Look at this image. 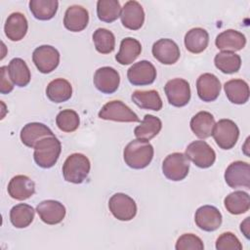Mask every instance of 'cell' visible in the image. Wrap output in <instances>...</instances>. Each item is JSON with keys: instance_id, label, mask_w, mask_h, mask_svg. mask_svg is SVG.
<instances>
[{"instance_id": "1", "label": "cell", "mask_w": 250, "mask_h": 250, "mask_svg": "<svg viewBox=\"0 0 250 250\" xmlns=\"http://www.w3.org/2000/svg\"><path fill=\"white\" fill-rule=\"evenodd\" d=\"M153 146L144 140H133L124 148L123 158L125 163L133 169H144L153 158Z\"/></svg>"}, {"instance_id": "2", "label": "cell", "mask_w": 250, "mask_h": 250, "mask_svg": "<svg viewBox=\"0 0 250 250\" xmlns=\"http://www.w3.org/2000/svg\"><path fill=\"white\" fill-rule=\"evenodd\" d=\"M62 145L61 142L53 136H48L40 140L34 146L33 158L35 163L41 168L53 167L61 154Z\"/></svg>"}, {"instance_id": "3", "label": "cell", "mask_w": 250, "mask_h": 250, "mask_svg": "<svg viewBox=\"0 0 250 250\" xmlns=\"http://www.w3.org/2000/svg\"><path fill=\"white\" fill-rule=\"evenodd\" d=\"M91 163L89 158L82 153H72L62 165V175L66 182L72 184L83 183L90 172Z\"/></svg>"}, {"instance_id": "4", "label": "cell", "mask_w": 250, "mask_h": 250, "mask_svg": "<svg viewBox=\"0 0 250 250\" xmlns=\"http://www.w3.org/2000/svg\"><path fill=\"white\" fill-rule=\"evenodd\" d=\"M212 136L220 148L230 149L238 140L239 129L232 120L220 119L214 126Z\"/></svg>"}, {"instance_id": "5", "label": "cell", "mask_w": 250, "mask_h": 250, "mask_svg": "<svg viewBox=\"0 0 250 250\" xmlns=\"http://www.w3.org/2000/svg\"><path fill=\"white\" fill-rule=\"evenodd\" d=\"M189 170V160L182 152H173L165 157L162 163L164 176L171 181L178 182L184 180Z\"/></svg>"}, {"instance_id": "6", "label": "cell", "mask_w": 250, "mask_h": 250, "mask_svg": "<svg viewBox=\"0 0 250 250\" xmlns=\"http://www.w3.org/2000/svg\"><path fill=\"white\" fill-rule=\"evenodd\" d=\"M98 115L104 120L116 122H140L138 115L123 102L117 100L106 103L101 108Z\"/></svg>"}, {"instance_id": "7", "label": "cell", "mask_w": 250, "mask_h": 250, "mask_svg": "<svg viewBox=\"0 0 250 250\" xmlns=\"http://www.w3.org/2000/svg\"><path fill=\"white\" fill-rule=\"evenodd\" d=\"M186 156L199 168H209L216 160L215 150L205 141H194L186 148Z\"/></svg>"}, {"instance_id": "8", "label": "cell", "mask_w": 250, "mask_h": 250, "mask_svg": "<svg viewBox=\"0 0 250 250\" xmlns=\"http://www.w3.org/2000/svg\"><path fill=\"white\" fill-rule=\"evenodd\" d=\"M108 208L111 214L119 221H131L137 214V204L129 195L117 192L108 200Z\"/></svg>"}, {"instance_id": "9", "label": "cell", "mask_w": 250, "mask_h": 250, "mask_svg": "<svg viewBox=\"0 0 250 250\" xmlns=\"http://www.w3.org/2000/svg\"><path fill=\"white\" fill-rule=\"evenodd\" d=\"M164 92L169 104L176 107L185 106L190 100L189 83L183 78L169 80L164 86Z\"/></svg>"}, {"instance_id": "10", "label": "cell", "mask_w": 250, "mask_h": 250, "mask_svg": "<svg viewBox=\"0 0 250 250\" xmlns=\"http://www.w3.org/2000/svg\"><path fill=\"white\" fill-rule=\"evenodd\" d=\"M32 61L41 73H50L60 63V53L51 45H42L33 51Z\"/></svg>"}, {"instance_id": "11", "label": "cell", "mask_w": 250, "mask_h": 250, "mask_svg": "<svg viewBox=\"0 0 250 250\" xmlns=\"http://www.w3.org/2000/svg\"><path fill=\"white\" fill-rule=\"evenodd\" d=\"M225 181L231 188H250V166L244 161L230 163L225 172Z\"/></svg>"}, {"instance_id": "12", "label": "cell", "mask_w": 250, "mask_h": 250, "mask_svg": "<svg viewBox=\"0 0 250 250\" xmlns=\"http://www.w3.org/2000/svg\"><path fill=\"white\" fill-rule=\"evenodd\" d=\"M127 78L134 86L150 85L156 78V69L150 62L140 61L129 67Z\"/></svg>"}, {"instance_id": "13", "label": "cell", "mask_w": 250, "mask_h": 250, "mask_svg": "<svg viewBox=\"0 0 250 250\" xmlns=\"http://www.w3.org/2000/svg\"><path fill=\"white\" fill-rule=\"evenodd\" d=\"M95 87L104 94L114 93L120 83V76L116 69L110 66H103L96 70L94 74Z\"/></svg>"}, {"instance_id": "14", "label": "cell", "mask_w": 250, "mask_h": 250, "mask_svg": "<svg viewBox=\"0 0 250 250\" xmlns=\"http://www.w3.org/2000/svg\"><path fill=\"white\" fill-rule=\"evenodd\" d=\"M153 57L163 64H174L180 59V48L175 41L168 38L157 40L151 49Z\"/></svg>"}, {"instance_id": "15", "label": "cell", "mask_w": 250, "mask_h": 250, "mask_svg": "<svg viewBox=\"0 0 250 250\" xmlns=\"http://www.w3.org/2000/svg\"><path fill=\"white\" fill-rule=\"evenodd\" d=\"M222 214L218 208L212 205H203L199 207L194 215L196 226L205 231H214L222 224Z\"/></svg>"}, {"instance_id": "16", "label": "cell", "mask_w": 250, "mask_h": 250, "mask_svg": "<svg viewBox=\"0 0 250 250\" xmlns=\"http://www.w3.org/2000/svg\"><path fill=\"white\" fill-rule=\"evenodd\" d=\"M36 212L38 213L41 221L47 225L60 224L66 214L63 204L53 199L41 201L36 207Z\"/></svg>"}, {"instance_id": "17", "label": "cell", "mask_w": 250, "mask_h": 250, "mask_svg": "<svg viewBox=\"0 0 250 250\" xmlns=\"http://www.w3.org/2000/svg\"><path fill=\"white\" fill-rule=\"evenodd\" d=\"M123 26L131 30L140 29L145 22V12L142 5L134 0L127 1L120 14Z\"/></svg>"}, {"instance_id": "18", "label": "cell", "mask_w": 250, "mask_h": 250, "mask_svg": "<svg viewBox=\"0 0 250 250\" xmlns=\"http://www.w3.org/2000/svg\"><path fill=\"white\" fill-rule=\"evenodd\" d=\"M196 90L199 99L203 102L215 101L221 92V82L219 78L212 73L201 74L196 81Z\"/></svg>"}, {"instance_id": "19", "label": "cell", "mask_w": 250, "mask_h": 250, "mask_svg": "<svg viewBox=\"0 0 250 250\" xmlns=\"http://www.w3.org/2000/svg\"><path fill=\"white\" fill-rule=\"evenodd\" d=\"M7 189L12 198L16 200H25L34 194L35 184L25 175H17L10 180Z\"/></svg>"}, {"instance_id": "20", "label": "cell", "mask_w": 250, "mask_h": 250, "mask_svg": "<svg viewBox=\"0 0 250 250\" xmlns=\"http://www.w3.org/2000/svg\"><path fill=\"white\" fill-rule=\"evenodd\" d=\"M89 22L88 11L80 5L69 6L63 18L64 27L72 32H79L86 28Z\"/></svg>"}, {"instance_id": "21", "label": "cell", "mask_w": 250, "mask_h": 250, "mask_svg": "<svg viewBox=\"0 0 250 250\" xmlns=\"http://www.w3.org/2000/svg\"><path fill=\"white\" fill-rule=\"evenodd\" d=\"M52 130L47 125L39 122L27 123L21 130V143L31 148H34L35 145L48 136H53Z\"/></svg>"}, {"instance_id": "22", "label": "cell", "mask_w": 250, "mask_h": 250, "mask_svg": "<svg viewBox=\"0 0 250 250\" xmlns=\"http://www.w3.org/2000/svg\"><path fill=\"white\" fill-rule=\"evenodd\" d=\"M27 28V20L25 16L20 12H15L8 16L4 25L5 35L11 41L21 40L25 36Z\"/></svg>"}, {"instance_id": "23", "label": "cell", "mask_w": 250, "mask_h": 250, "mask_svg": "<svg viewBox=\"0 0 250 250\" xmlns=\"http://www.w3.org/2000/svg\"><path fill=\"white\" fill-rule=\"evenodd\" d=\"M216 47L223 51L235 52L243 49L246 45L245 35L235 29H227L216 37Z\"/></svg>"}, {"instance_id": "24", "label": "cell", "mask_w": 250, "mask_h": 250, "mask_svg": "<svg viewBox=\"0 0 250 250\" xmlns=\"http://www.w3.org/2000/svg\"><path fill=\"white\" fill-rule=\"evenodd\" d=\"M216 122L214 116L208 111H199L190 119V129L199 139H207L212 136Z\"/></svg>"}, {"instance_id": "25", "label": "cell", "mask_w": 250, "mask_h": 250, "mask_svg": "<svg viewBox=\"0 0 250 250\" xmlns=\"http://www.w3.org/2000/svg\"><path fill=\"white\" fill-rule=\"evenodd\" d=\"M46 95L53 103H63L71 98L72 86L66 79L57 78L48 84L46 88Z\"/></svg>"}, {"instance_id": "26", "label": "cell", "mask_w": 250, "mask_h": 250, "mask_svg": "<svg viewBox=\"0 0 250 250\" xmlns=\"http://www.w3.org/2000/svg\"><path fill=\"white\" fill-rule=\"evenodd\" d=\"M229 101L235 104H243L249 100V86L242 79H231L224 85Z\"/></svg>"}, {"instance_id": "27", "label": "cell", "mask_w": 250, "mask_h": 250, "mask_svg": "<svg viewBox=\"0 0 250 250\" xmlns=\"http://www.w3.org/2000/svg\"><path fill=\"white\" fill-rule=\"evenodd\" d=\"M141 52V43L133 37H126L120 43L119 52L116 54L115 60L120 64L127 65L132 63L140 56Z\"/></svg>"}, {"instance_id": "28", "label": "cell", "mask_w": 250, "mask_h": 250, "mask_svg": "<svg viewBox=\"0 0 250 250\" xmlns=\"http://www.w3.org/2000/svg\"><path fill=\"white\" fill-rule=\"evenodd\" d=\"M209 34L201 27L189 29L185 35V46L192 54L202 53L208 46Z\"/></svg>"}, {"instance_id": "29", "label": "cell", "mask_w": 250, "mask_h": 250, "mask_svg": "<svg viewBox=\"0 0 250 250\" xmlns=\"http://www.w3.org/2000/svg\"><path fill=\"white\" fill-rule=\"evenodd\" d=\"M161 128L162 122L158 117L151 114H146L141 124L135 128L134 134L137 139L148 142L159 134Z\"/></svg>"}, {"instance_id": "30", "label": "cell", "mask_w": 250, "mask_h": 250, "mask_svg": "<svg viewBox=\"0 0 250 250\" xmlns=\"http://www.w3.org/2000/svg\"><path fill=\"white\" fill-rule=\"evenodd\" d=\"M131 99L136 105L144 109L158 111L162 108V105H163L160 95L155 90L135 91L132 94Z\"/></svg>"}, {"instance_id": "31", "label": "cell", "mask_w": 250, "mask_h": 250, "mask_svg": "<svg viewBox=\"0 0 250 250\" xmlns=\"http://www.w3.org/2000/svg\"><path fill=\"white\" fill-rule=\"evenodd\" d=\"M224 204L229 213L232 215H240L249 210L250 197L247 192L236 190L225 197Z\"/></svg>"}, {"instance_id": "32", "label": "cell", "mask_w": 250, "mask_h": 250, "mask_svg": "<svg viewBox=\"0 0 250 250\" xmlns=\"http://www.w3.org/2000/svg\"><path fill=\"white\" fill-rule=\"evenodd\" d=\"M8 72L13 83L19 87L26 86L31 78L30 70L26 62L21 58L11 60L8 65Z\"/></svg>"}, {"instance_id": "33", "label": "cell", "mask_w": 250, "mask_h": 250, "mask_svg": "<svg viewBox=\"0 0 250 250\" xmlns=\"http://www.w3.org/2000/svg\"><path fill=\"white\" fill-rule=\"evenodd\" d=\"M35 215V210L32 206L26 203H20L15 205L10 211V221L17 229H23L28 227Z\"/></svg>"}, {"instance_id": "34", "label": "cell", "mask_w": 250, "mask_h": 250, "mask_svg": "<svg viewBox=\"0 0 250 250\" xmlns=\"http://www.w3.org/2000/svg\"><path fill=\"white\" fill-rule=\"evenodd\" d=\"M59 7L57 0H30L29 10L39 21H48L55 17Z\"/></svg>"}, {"instance_id": "35", "label": "cell", "mask_w": 250, "mask_h": 250, "mask_svg": "<svg viewBox=\"0 0 250 250\" xmlns=\"http://www.w3.org/2000/svg\"><path fill=\"white\" fill-rule=\"evenodd\" d=\"M214 63L223 73L231 74L239 70L241 66V58L233 52L222 51L215 56Z\"/></svg>"}, {"instance_id": "36", "label": "cell", "mask_w": 250, "mask_h": 250, "mask_svg": "<svg viewBox=\"0 0 250 250\" xmlns=\"http://www.w3.org/2000/svg\"><path fill=\"white\" fill-rule=\"evenodd\" d=\"M121 6L117 0H99L97 2V16L100 21L112 22L121 14Z\"/></svg>"}, {"instance_id": "37", "label": "cell", "mask_w": 250, "mask_h": 250, "mask_svg": "<svg viewBox=\"0 0 250 250\" xmlns=\"http://www.w3.org/2000/svg\"><path fill=\"white\" fill-rule=\"evenodd\" d=\"M96 50L101 54H109L115 48L114 34L106 28H98L93 33Z\"/></svg>"}, {"instance_id": "38", "label": "cell", "mask_w": 250, "mask_h": 250, "mask_svg": "<svg viewBox=\"0 0 250 250\" xmlns=\"http://www.w3.org/2000/svg\"><path fill=\"white\" fill-rule=\"evenodd\" d=\"M56 124L62 132H74L80 124L79 115L73 109H63L58 113L56 117Z\"/></svg>"}, {"instance_id": "39", "label": "cell", "mask_w": 250, "mask_h": 250, "mask_svg": "<svg viewBox=\"0 0 250 250\" xmlns=\"http://www.w3.org/2000/svg\"><path fill=\"white\" fill-rule=\"evenodd\" d=\"M176 250H203L204 244L200 237L193 233L182 234L175 246Z\"/></svg>"}, {"instance_id": "40", "label": "cell", "mask_w": 250, "mask_h": 250, "mask_svg": "<svg viewBox=\"0 0 250 250\" xmlns=\"http://www.w3.org/2000/svg\"><path fill=\"white\" fill-rule=\"evenodd\" d=\"M217 250H241L242 244L239 239L229 231L222 233L216 240Z\"/></svg>"}, {"instance_id": "41", "label": "cell", "mask_w": 250, "mask_h": 250, "mask_svg": "<svg viewBox=\"0 0 250 250\" xmlns=\"http://www.w3.org/2000/svg\"><path fill=\"white\" fill-rule=\"evenodd\" d=\"M0 93L9 94L14 89V83L11 80L8 72V66L3 65L0 67Z\"/></svg>"}, {"instance_id": "42", "label": "cell", "mask_w": 250, "mask_h": 250, "mask_svg": "<svg viewBox=\"0 0 250 250\" xmlns=\"http://www.w3.org/2000/svg\"><path fill=\"white\" fill-rule=\"evenodd\" d=\"M249 220H250V218L249 217H247L242 223H241V225H240V230L243 232V234H244V236L248 239L249 238Z\"/></svg>"}]
</instances>
